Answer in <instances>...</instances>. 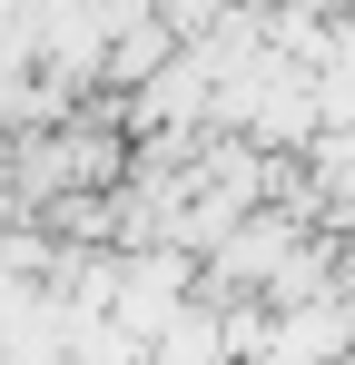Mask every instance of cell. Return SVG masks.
I'll return each mask as SVG.
<instances>
[{
	"instance_id": "1",
	"label": "cell",
	"mask_w": 355,
	"mask_h": 365,
	"mask_svg": "<svg viewBox=\"0 0 355 365\" xmlns=\"http://www.w3.org/2000/svg\"><path fill=\"white\" fill-rule=\"evenodd\" d=\"M158 20H168L178 40H207V30H227L237 0H158Z\"/></svg>"
}]
</instances>
